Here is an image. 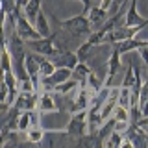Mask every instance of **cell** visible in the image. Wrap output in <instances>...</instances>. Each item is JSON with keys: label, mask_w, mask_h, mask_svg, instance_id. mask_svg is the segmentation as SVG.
Segmentation results:
<instances>
[{"label": "cell", "mask_w": 148, "mask_h": 148, "mask_svg": "<svg viewBox=\"0 0 148 148\" xmlns=\"http://www.w3.org/2000/svg\"><path fill=\"white\" fill-rule=\"evenodd\" d=\"M139 56H141V59L145 63H148V45H143V46H139Z\"/></svg>", "instance_id": "484cf974"}, {"label": "cell", "mask_w": 148, "mask_h": 148, "mask_svg": "<svg viewBox=\"0 0 148 148\" xmlns=\"http://www.w3.org/2000/svg\"><path fill=\"white\" fill-rule=\"evenodd\" d=\"M37 109L39 113H54V111H59V104L56 102L50 91H43L37 95Z\"/></svg>", "instance_id": "52a82bcc"}, {"label": "cell", "mask_w": 148, "mask_h": 148, "mask_svg": "<svg viewBox=\"0 0 148 148\" xmlns=\"http://www.w3.org/2000/svg\"><path fill=\"white\" fill-rule=\"evenodd\" d=\"M24 69L28 72V76L34 80V83L37 85V80H39V63H37L35 56L34 54H28L26 52V58H24Z\"/></svg>", "instance_id": "7c38bea8"}, {"label": "cell", "mask_w": 148, "mask_h": 148, "mask_svg": "<svg viewBox=\"0 0 148 148\" xmlns=\"http://www.w3.org/2000/svg\"><path fill=\"white\" fill-rule=\"evenodd\" d=\"M59 28L71 32L74 35H89L92 32V26H91L89 18H87V15H83V13L74 15L71 18H65V21H59Z\"/></svg>", "instance_id": "7a4b0ae2"}, {"label": "cell", "mask_w": 148, "mask_h": 148, "mask_svg": "<svg viewBox=\"0 0 148 148\" xmlns=\"http://www.w3.org/2000/svg\"><path fill=\"white\" fill-rule=\"evenodd\" d=\"M91 72V69L85 65V61H78L74 65V69L71 71V76L78 82V85H85V80H87V74Z\"/></svg>", "instance_id": "4fadbf2b"}, {"label": "cell", "mask_w": 148, "mask_h": 148, "mask_svg": "<svg viewBox=\"0 0 148 148\" xmlns=\"http://www.w3.org/2000/svg\"><path fill=\"white\" fill-rule=\"evenodd\" d=\"M85 87H87V89H89V92H91V95H95V92H98V91L102 89V87H104V82H102L100 78H98V76H96L95 72L91 71L89 74H87V80H85Z\"/></svg>", "instance_id": "e0dca14e"}, {"label": "cell", "mask_w": 148, "mask_h": 148, "mask_svg": "<svg viewBox=\"0 0 148 148\" xmlns=\"http://www.w3.org/2000/svg\"><path fill=\"white\" fill-rule=\"evenodd\" d=\"M87 13H89V17H87V18H89L91 26H92V24H95V26H100L102 22H104L106 18L109 17V13L106 11V9H102L100 6H92V8H89V11H87Z\"/></svg>", "instance_id": "5bb4252c"}, {"label": "cell", "mask_w": 148, "mask_h": 148, "mask_svg": "<svg viewBox=\"0 0 148 148\" xmlns=\"http://www.w3.org/2000/svg\"><path fill=\"white\" fill-rule=\"evenodd\" d=\"M69 78H71V69H67V67H56L54 72L50 74V80L54 82V87L58 85V83L69 80Z\"/></svg>", "instance_id": "d6986e66"}, {"label": "cell", "mask_w": 148, "mask_h": 148, "mask_svg": "<svg viewBox=\"0 0 148 148\" xmlns=\"http://www.w3.org/2000/svg\"><path fill=\"white\" fill-rule=\"evenodd\" d=\"M133 82H135V72H133V63L128 67L126 74H124V80L122 83H120V87H126V89H130V87L133 85Z\"/></svg>", "instance_id": "d4e9b609"}, {"label": "cell", "mask_w": 148, "mask_h": 148, "mask_svg": "<svg viewBox=\"0 0 148 148\" xmlns=\"http://www.w3.org/2000/svg\"><path fill=\"white\" fill-rule=\"evenodd\" d=\"M8 145V133L0 132V146H6Z\"/></svg>", "instance_id": "83f0119b"}, {"label": "cell", "mask_w": 148, "mask_h": 148, "mask_svg": "<svg viewBox=\"0 0 148 148\" xmlns=\"http://www.w3.org/2000/svg\"><path fill=\"white\" fill-rule=\"evenodd\" d=\"M119 69H120V54L113 48V52H111V56H109V61H108V78L104 80L106 87L113 85V78H115V74L119 72Z\"/></svg>", "instance_id": "30bf717a"}, {"label": "cell", "mask_w": 148, "mask_h": 148, "mask_svg": "<svg viewBox=\"0 0 148 148\" xmlns=\"http://www.w3.org/2000/svg\"><path fill=\"white\" fill-rule=\"evenodd\" d=\"M41 2L43 0H24V17L28 18V21H35V17H37V13L41 11Z\"/></svg>", "instance_id": "9a60e30c"}, {"label": "cell", "mask_w": 148, "mask_h": 148, "mask_svg": "<svg viewBox=\"0 0 148 148\" xmlns=\"http://www.w3.org/2000/svg\"><path fill=\"white\" fill-rule=\"evenodd\" d=\"M146 24H148V21H146V22H143V24H137V26H117V28H113L111 32H108V34L104 35V41H102V43H109V45H113V43H117V41L130 39V37H135L141 30H145Z\"/></svg>", "instance_id": "3957f363"}, {"label": "cell", "mask_w": 148, "mask_h": 148, "mask_svg": "<svg viewBox=\"0 0 148 148\" xmlns=\"http://www.w3.org/2000/svg\"><path fill=\"white\" fill-rule=\"evenodd\" d=\"M37 95H39L37 91H34V92H22V91H18L11 106H15V108H18L21 111L37 109Z\"/></svg>", "instance_id": "8992f818"}, {"label": "cell", "mask_w": 148, "mask_h": 148, "mask_svg": "<svg viewBox=\"0 0 148 148\" xmlns=\"http://www.w3.org/2000/svg\"><path fill=\"white\" fill-rule=\"evenodd\" d=\"M13 30L17 32V35L21 37L22 41H30V39H39V32L35 30L34 26H32V22L28 21V18L22 15L21 11L17 13L15 17V26H13Z\"/></svg>", "instance_id": "5b68a950"}, {"label": "cell", "mask_w": 148, "mask_h": 148, "mask_svg": "<svg viewBox=\"0 0 148 148\" xmlns=\"http://www.w3.org/2000/svg\"><path fill=\"white\" fill-rule=\"evenodd\" d=\"M91 50H92V46H91V45L85 41V43H83V45L80 46V48H78L76 52H74V54H76V58H78V61H85V59H89Z\"/></svg>", "instance_id": "cb8c5ba5"}, {"label": "cell", "mask_w": 148, "mask_h": 148, "mask_svg": "<svg viewBox=\"0 0 148 148\" xmlns=\"http://www.w3.org/2000/svg\"><path fill=\"white\" fill-rule=\"evenodd\" d=\"M111 117L117 120V122H130V111H128V108L117 104L115 109H113V113H111Z\"/></svg>", "instance_id": "603a6c76"}, {"label": "cell", "mask_w": 148, "mask_h": 148, "mask_svg": "<svg viewBox=\"0 0 148 148\" xmlns=\"http://www.w3.org/2000/svg\"><path fill=\"white\" fill-rule=\"evenodd\" d=\"M0 9H2V4H0Z\"/></svg>", "instance_id": "f1b7e54d"}, {"label": "cell", "mask_w": 148, "mask_h": 148, "mask_svg": "<svg viewBox=\"0 0 148 148\" xmlns=\"http://www.w3.org/2000/svg\"><path fill=\"white\" fill-rule=\"evenodd\" d=\"M76 87H78V82L71 76L69 80H65V82H61V83H58V85L54 87V91H56V92H59V95H69V92L74 91Z\"/></svg>", "instance_id": "ffe728a7"}, {"label": "cell", "mask_w": 148, "mask_h": 148, "mask_svg": "<svg viewBox=\"0 0 148 148\" xmlns=\"http://www.w3.org/2000/svg\"><path fill=\"white\" fill-rule=\"evenodd\" d=\"M143 45H148V41L146 39H135V37H130V39H122V41L113 43V48L122 56V54H126V52L137 50L139 46H143Z\"/></svg>", "instance_id": "ba28073f"}, {"label": "cell", "mask_w": 148, "mask_h": 148, "mask_svg": "<svg viewBox=\"0 0 148 148\" xmlns=\"http://www.w3.org/2000/svg\"><path fill=\"white\" fill-rule=\"evenodd\" d=\"M35 59H37V63H39V76H50V74L54 72V69H56L54 61L45 59V56H41V54H37Z\"/></svg>", "instance_id": "2e32d148"}, {"label": "cell", "mask_w": 148, "mask_h": 148, "mask_svg": "<svg viewBox=\"0 0 148 148\" xmlns=\"http://www.w3.org/2000/svg\"><path fill=\"white\" fill-rule=\"evenodd\" d=\"M89 100H91L89 89H87L85 85H78V95H76V100H74L72 106H71V113L87 109V108H89Z\"/></svg>", "instance_id": "9c48e42d"}, {"label": "cell", "mask_w": 148, "mask_h": 148, "mask_svg": "<svg viewBox=\"0 0 148 148\" xmlns=\"http://www.w3.org/2000/svg\"><path fill=\"white\" fill-rule=\"evenodd\" d=\"M95 2L96 0H82V4H83V15H87V11H89V8H92L95 6Z\"/></svg>", "instance_id": "4316f807"}, {"label": "cell", "mask_w": 148, "mask_h": 148, "mask_svg": "<svg viewBox=\"0 0 148 148\" xmlns=\"http://www.w3.org/2000/svg\"><path fill=\"white\" fill-rule=\"evenodd\" d=\"M56 61H54V65L56 67H67V69H74V65L78 63V58H76V54L74 52H69V50H61L58 56H56Z\"/></svg>", "instance_id": "8fae6325"}, {"label": "cell", "mask_w": 148, "mask_h": 148, "mask_svg": "<svg viewBox=\"0 0 148 148\" xmlns=\"http://www.w3.org/2000/svg\"><path fill=\"white\" fill-rule=\"evenodd\" d=\"M35 30L39 32L41 37L50 35V26H48V21H46V17H45L43 11H39V13H37V17H35Z\"/></svg>", "instance_id": "ac0fdd59"}, {"label": "cell", "mask_w": 148, "mask_h": 148, "mask_svg": "<svg viewBox=\"0 0 148 148\" xmlns=\"http://www.w3.org/2000/svg\"><path fill=\"white\" fill-rule=\"evenodd\" d=\"M26 139L30 143H41L45 139V130L39 126H30L26 130Z\"/></svg>", "instance_id": "7402d4cb"}, {"label": "cell", "mask_w": 148, "mask_h": 148, "mask_svg": "<svg viewBox=\"0 0 148 148\" xmlns=\"http://www.w3.org/2000/svg\"><path fill=\"white\" fill-rule=\"evenodd\" d=\"M122 137H124L122 132L113 130V132H111L109 135L104 139V146H106V148H119V146H120V141H122Z\"/></svg>", "instance_id": "44dd1931"}, {"label": "cell", "mask_w": 148, "mask_h": 148, "mask_svg": "<svg viewBox=\"0 0 148 148\" xmlns=\"http://www.w3.org/2000/svg\"><path fill=\"white\" fill-rule=\"evenodd\" d=\"M28 46H30V50H34V52L41 54V56H58L63 50L59 45H56V34L39 37V39H30Z\"/></svg>", "instance_id": "6da1fadb"}, {"label": "cell", "mask_w": 148, "mask_h": 148, "mask_svg": "<svg viewBox=\"0 0 148 148\" xmlns=\"http://www.w3.org/2000/svg\"><path fill=\"white\" fill-rule=\"evenodd\" d=\"M65 132H67V135H71V137L85 135L87 133V109L71 113V120H69Z\"/></svg>", "instance_id": "277c9868"}]
</instances>
